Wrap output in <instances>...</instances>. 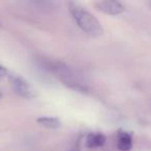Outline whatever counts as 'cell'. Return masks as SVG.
I'll return each instance as SVG.
<instances>
[{"label": "cell", "mask_w": 151, "mask_h": 151, "mask_svg": "<svg viewBox=\"0 0 151 151\" xmlns=\"http://www.w3.org/2000/svg\"><path fill=\"white\" fill-rule=\"evenodd\" d=\"M9 73V69L5 66H3L2 64H0V78H3V77H7Z\"/></svg>", "instance_id": "obj_7"}, {"label": "cell", "mask_w": 151, "mask_h": 151, "mask_svg": "<svg viewBox=\"0 0 151 151\" xmlns=\"http://www.w3.org/2000/svg\"><path fill=\"white\" fill-rule=\"evenodd\" d=\"M67 7L75 23L84 33L92 37H99L103 35L104 28L101 22L88 9H85L83 5L73 1H69L67 3Z\"/></svg>", "instance_id": "obj_1"}, {"label": "cell", "mask_w": 151, "mask_h": 151, "mask_svg": "<svg viewBox=\"0 0 151 151\" xmlns=\"http://www.w3.org/2000/svg\"><path fill=\"white\" fill-rule=\"evenodd\" d=\"M1 97H2V93L0 92V99H1Z\"/></svg>", "instance_id": "obj_8"}, {"label": "cell", "mask_w": 151, "mask_h": 151, "mask_svg": "<svg viewBox=\"0 0 151 151\" xmlns=\"http://www.w3.org/2000/svg\"><path fill=\"white\" fill-rule=\"evenodd\" d=\"M40 125L44 126L47 128H51V129H55L61 126V120L58 117H50V116H42L36 119Z\"/></svg>", "instance_id": "obj_6"}, {"label": "cell", "mask_w": 151, "mask_h": 151, "mask_svg": "<svg viewBox=\"0 0 151 151\" xmlns=\"http://www.w3.org/2000/svg\"><path fill=\"white\" fill-rule=\"evenodd\" d=\"M117 146L120 151H129L132 147V134L123 129L118 130Z\"/></svg>", "instance_id": "obj_4"}, {"label": "cell", "mask_w": 151, "mask_h": 151, "mask_svg": "<svg viewBox=\"0 0 151 151\" xmlns=\"http://www.w3.org/2000/svg\"><path fill=\"white\" fill-rule=\"evenodd\" d=\"M106 136L101 132H90L86 138V146L88 148H99L106 144Z\"/></svg>", "instance_id": "obj_5"}, {"label": "cell", "mask_w": 151, "mask_h": 151, "mask_svg": "<svg viewBox=\"0 0 151 151\" xmlns=\"http://www.w3.org/2000/svg\"><path fill=\"white\" fill-rule=\"evenodd\" d=\"M0 26H1V24H0Z\"/></svg>", "instance_id": "obj_9"}, {"label": "cell", "mask_w": 151, "mask_h": 151, "mask_svg": "<svg viewBox=\"0 0 151 151\" xmlns=\"http://www.w3.org/2000/svg\"><path fill=\"white\" fill-rule=\"evenodd\" d=\"M7 78H9L12 89L18 96L25 99H31L36 96L35 90L32 88L29 82L27 80H25L23 77H21L20 75L9 73Z\"/></svg>", "instance_id": "obj_2"}, {"label": "cell", "mask_w": 151, "mask_h": 151, "mask_svg": "<svg viewBox=\"0 0 151 151\" xmlns=\"http://www.w3.org/2000/svg\"><path fill=\"white\" fill-rule=\"evenodd\" d=\"M96 7L99 12L109 16H118L124 13L125 7L117 0H103L96 2Z\"/></svg>", "instance_id": "obj_3"}]
</instances>
